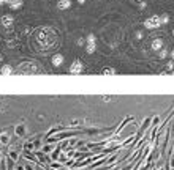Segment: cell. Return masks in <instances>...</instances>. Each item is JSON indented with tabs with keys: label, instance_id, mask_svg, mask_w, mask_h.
<instances>
[{
	"label": "cell",
	"instance_id": "1",
	"mask_svg": "<svg viewBox=\"0 0 174 170\" xmlns=\"http://www.w3.org/2000/svg\"><path fill=\"white\" fill-rule=\"evenodd\" d=\"M160 25H162V22H160V14L149 16L147 19L144 20V27L149 28V30H155V28H158Z\"/></svg>",
	"mask_w": 174,
	"mask_h": 170
},
{
	"label": "cell",
	"instance_id": "2",
	"mask_svg": "<svg viewBox=\"0 0 174 170\" xmlns=\"http://www.w3.org/2000/svg\"><path fill=\"white\" fill-rule=\"evenodd\" d=\"M79 73H82V63L81 60H74L70 66V74H79Z\"/></svg>",
	"mask_w": 174,
	"mask_h": 170
},
{
	"label": "cell",
	"instance_id": "3",
	"mask_svg": "<svg viewBox=\"0 0 174 170\" xmlns=\"http://www.w3.org/2000/svg\"><path fill=\"white\" fill-rule=\"evenodd\" d=\"M150 47H152V51H154V52H158L162 47H165V41H163V38H155V39H152Z\"/></svg>",
	"mask_w": 174,
	"mask_h": 170
},
{
	"label": "cell",
	"instance_id": "4",
	"mask_svg": "<svg viewBox=\"0 0 174 170\" xmlns=\"http://www.w3.org/2000/svg\"><path fill=\"white\" fill-rule=\"evenodd\" d=\"M64 61H65V58H64V55H62V54H55L52 57V65L54 66H60Z\"/></svg>",
	"mask_w": 174,
	"mask_h": 170
},
{
	"label": "cell",
	"instance_id": "5",
	"mask_svg": "<svg viewBox=\"0 0 174 170\" xmlns=\"http://www.w3.org/2000/svg\"><path fill=\"white\" fill-rule=\"evenodd\" d=\"M70 5H71V2H70V0H60V2L57 3V8H59V10H68Z\"/></svg>",
	"mask_w": 174,
	"mask_h": 170
},
{
	"label": "cell",
	"instance_id": "6",
	"mask_svg": "<svg viewBox=\"0 0 174 170\" xmlns=\"http://www.w3.org/2000/svg\"><path fill=\"white\" fill-rule=\"evenodd\" d=\"M101 74L103 76H114V74H117V71H116V68H103Z\"/></svg>",
	"mask_w": 174,
	"mask_h": 170
},
{
	"label": "cell",
	"instance_id": "7",
	"mask_svg": "<svg viewBox=\"0 0 174 170\" xmlns=\"http://www.w3.org/2000/svg\"><path fill=\"white\" fill-rule=\"evenodd\" d=\"M169 14L168 13H163V14H160V22H162V25H166V24H168L169 22Z\"/></svg>",
	"mask_w": 174,
	"mask_h": 170
},
{
	"label": "cell",
	"instance_id": "8",
	"mask_svg": "<svg viewBox=\"0 0 174 170\" xmlns=\"http://www.w3.org/2000/svg\"><path fill=\"white\" fill-rule=\"evenodd\" d=\"M97 51V42H89V44L86 46V52L87 54H94Z\"/></svg>",
	"mask_w": 174,
	"mask_h": 170
},
{
	"label": "cell",
	"instance_id": "9",
	"mask_svg": "<svg viewBox=\"0 0 174 170\" xmlns=\"http://www.w3.org/2000/svg\"><path fill=\"white\" fill-rule=\"evenodd\" d=\"M13 20H15V19H13L11 16H5V17H2V24H3L5 27H10V25L13 24Z\"/></svg>",
	"mask_w": 174,
	"mask_h": 170
},
{
	"label": "cell",
	"instance_id": "10",
	"mask_svg": "<svg viewBox=\"0 0 174 170\" xmlns=\"http://www.w3.org/2000/svg\"><path fill=\"white\" fill-rule=\"evenodd\" d=\"M166 57H168V49H166V47H162V49H160V51H158V58H166Z\"/></svg>",
	"mask_w": 174,
	"mask_h": 170
},
{
	"label": "cell",
	"instance_id": "11",
	"mask_svg": "<svg viewBox=\"0 0 174 170\" xmlns=\"http://www.w3.org/2000/svg\"><path fill=\"white\" fill-rule=\"evenodd\" d=\"M21 5H22L21 0H13V2H11V8L13 10H18V8H21Z\"/></svg>",
	"mask_w": 174,
	"mask_h": 170
},
{
	"label": "cell",
	"instance_id": "12",
	"mask_svg": "<svg viewBox=\"0 0 174 170\" xmlns=\"http://www.w3.org/2000/svg\"><path fill=\"white\" fill-rule=\"evenodd\" d=\"M86 41H87V44H89V42H97V36H95L94 33H90V35H87Z\"/></svg>",
	"mask_w": 174,
	"mask_h": 170
},
{
	"label": "cell",
	"instance_id": "13",
	"mask_svg": "<svg viewBox=\"0 0 174 170\" xmlns=\"http://www.w3.org/2000/svg\"><path fill=\"white\" fill-rule=\"evenodd\" d=\"M135 38H136V39H143V38H144V32L136 30V32H135Z\"/></svg>",
	"mask_w": 174,
	"mask_h": 170
},
{
	"label": "cell",
	"instance_id": "14",
	"mask_svg": "<svg viewBox=\"0 0 174 170\" xmlns=\"http://www.w3.org/2000/svg\"><path fill=\"white\" fill-rule=\"evenodd\" d=\"M172 69H174V61L171 60V61H168V65H166V71L169 73V71H172Z\"/></svg>",
	"mask_w": 174,
	"mask_h": 170
},
{
	"label": "cell",
	"instance_id": "15",
	"mask_svg": "<svg viewBox=\"0 0 174 170\" xmlns=\"http://www.w3.org/2000/svg\"><path fill=\"white\" fill-rule=\"evenodd\" d=\"M146 6H147V3H146V2H144V0H143V2H141V3H139V8H141V10H144V8H146Z\"/></svg>",
	"mask_w": 174,
	"mask_h": 170
},
{
	"label": "cell",
	"instance_id": "16",
	"mask_svg": "<svg viewBox=\"0 0 174 170\" xmlns=\"http://www.w3.org/2000/svg\"><path fill=\"white\" fill-rule=\"evenodd\" d=\"M76 42H78V44H79V46H84V39H82V38H79V39H78V41H76Z\"/></svg>",
	"mask_w": 174,
	"mask_h": 170
},
{
	"label": "cell",
	"instance_id": "17",
	"mask_svg": "<svg viewBox=\"0 0 174 170\" xmlns=\"http://www.w3.org/2000/svg\"><path fill=\"white\" fill-rule=\"evenodd\" d=\"M169 57H171V60H174V49L171 51V54H169Z\"/></svg>",
	"mask_w": 174,
	"mask_h": 170
},
{
	"label": "cell",
	"instance_id": "18",
	"mask_svg": "<svg viewBox=\"0 0 174 170\" xmlns=\"http://www.w3.org/2000/svg\"><path fill=\"white\" fill-rule=\"evenodd\" d=\"M78 2H79V3L82 5V3H84V2H86V0H78Z\"/></svg>",
	"mask_w": 174,
	"mask_h": 170
},
{
	"label": "cell",
	"instance_id": "19",
	"mask_svg": "<svg viewBox=\"0 0 174 170\" xmlns=\"http://www.w3.org/2000/svg\"><path fill=\"white\" fill-rule=\"evenodd\" d=\"M171 74H172V76H174V69H172V71H171Z\"/></svg>",
	"mask_w": 174,
	"mask_h": 170
},
{
	"label": "cell",
	"instance_id": "20",
	"mask_svg": "<svg viewBox=\"0 0 174 170\" xmlns=\"http://www.w3.org/2000/svg\"><path fill=\"white\" fill-rule=\"evenodd\" d=\"M172 35H174V30H172Z\"/></svg>",
	"mask_w": 174,
	"mask_h": 170
},
{
	"label": "cell",
	"instance_id": "21",
	"mask_svg": "<svg viewBox=\"0 0 174 170\" xmlns=\"http://www.w3.org/2000/svg\"><path fill=\"white\" fill-rule=\"evenodd\" d=\"M139 2H141V0H139Z\"/></svg>",
	"mask_w": 174,
	"mask_h": 170
}]
</instances>
